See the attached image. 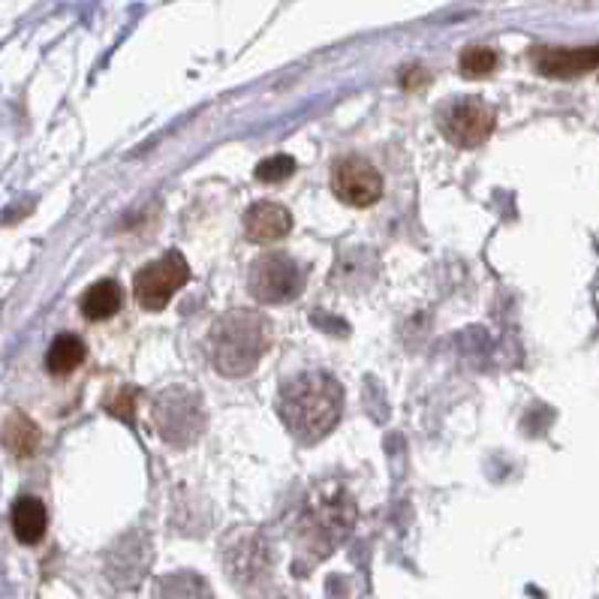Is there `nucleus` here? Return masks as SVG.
<instances>
[{
	"instance_id": "f257e3e1",
	"label": "nucleus",
	"mask_w": 599,
	"mask_h": 599,
	"mask_svg": "<svg viewBox=\"0 0 599 599\" xmlns=\"http://www.w3.org/2000/svg\"><path fill=\"white\" fill-rule=\"evenodd\" d=\"M340 410H344V389L335 377L323 371L298 374L281 389V419L286 431L302 443L323 440L338 425Z\"/></svg>"
},
{
	"instance_id": "9d476101",
	"label": "nucleus",
	"mask_w": 599,
	"mask_h": 599,
	"mask_svg": "<svg viewBox=\"0 0 599 599\" xmlns=\"http://www.w3.org/2000/svg\"><path fill=\"white\" fill-rule=\"evenodd\" d=\"M290 229H293V214L286 208L274 206V202H256L244 214V232L256 244L281 241Z\"/></svg>"
},
{
	"instance_id": "7ed1b4c3",
	"label": "nucleus",
	"mask_w": 599,
	"mask_h": 599,
	"mask_svg": "<svg viewBox=\"0 0 599 599\" xmlns=\"http://www.w3.org/2000/svg\"><path fill=\"white\" fill-rule=\"evenodd\" d=\"M151 419L157 434L169 446H190L206 431V407L197 389L187 386H169L154 398Z\"/></svg>"
},
{
	"instance_id": "9b49d317",
	"label": "nucleus",
	"mask_w": 599,
	"mask_h": 599,
	"mask_svg": "<svg viewBox=\"0 0 599 599\" xmlns=\"http://www.w3.org/2000/svg\"><path fill=\"white\" fill-rule=\"evenodd\" d=\"M12 530L15 539L22 545H36L49 530V513H45V503L40 497L24 494L19 501L12 503Z\"/></svg>"
},
{
	"instance_id": "20e7f679",
	"label": "nucleus",
	"mask_w": 599,
	"mask_h": 599,
	"mask_svg": "<svg viewBox=\"0 0 599 599\" xmlns=\"http://www.w3.org/2000/svg\"><path fill=\"white\" fill-rule=\"evenodd\" d=\"M353 527V503L344 494H326L311 503L302 524V545L311 548V557H326L332 548H338L340 539Z\"/></svg>"
},
{
	"instance_id": "f03ea898",
	"label": "nucleus",
	"mask_w": 599,
	"mask_h": 599,
	"mask_svg": "<svg viewBox=\"0 0 599 599\" xmlns=\"http://www.w3.org/2000/svg\"><path fill=\"white\" fill-rule=\"evenodd\" d=\"M211 361L223 377H248L269 353L272 328L256 311H232L211 328Z\"/></svg>"
},
{
	"instance_id": "f8f14e48",
	"label": "nucleus",
	"mask_w": 599,
	"mask_h": 599,
	"mask_svg": "<svg viewBox=\"0 0 599 599\" xmlns=\"http://www.w3.org/2000/svg\"><path fill=\"white\" fill-rule=\"evenodd\" d=\"M120 305H124L120 286L115 284V281H97L94 286H87L78 307H82V314H85L87 319L99 323V319H109V316L118 314Z\"/></svg>"
},
{
	"instance_id": "4468645a",
	"label": "nucleus",
	"mask_w": 599,
	"mask_h": 599,
	"mask_svg": "<svg viewBox=\"0 0 599 599\" xmlns=\"http://www.w3.org/2000/svg\"><path fill=\"white\" fill-rule=\"evenodd\" d=\"M154 599H214L197 572H172L157 581Z\"/></svg>"
},
{
	"instance_id": "6ab92c4d",
	"label": "nucleus",
	"mask_w": 599,
	"mask_h": 599,
	"mask_svg": "<svg viewBox=\"0 0 599 599\" xmlns=\"http://www.w3.org/2000/svg\"><path fill=\"white\" fill-rule=\"evenodd\" d=\"M428 82V73L425 70H419V66H413V70H403V85L407 87H419Z\"/></svg>"
},
{
	"instance_id": "0eeeda50",
	"label": "nucleus",
	"mask_w": 599,
	"mask_h": 599,
	"mask_svg": "<svg viewBox=\"0 0 599 599\" xmlns=\"http://www.w3.org/2000/svg\"><path fill=\"white\" fill-rule=\"evenodd\" d=\"M440 130L449 143L458 148H476L491 136L494 130V109L485 99L467 97L461 103H452L443 115H440Z\"/></svg>"
},
{
	"instance_id": "423d86ee",
	"label": "nucleus",
	"mask_w": 599,
	"mask_h": 599,
	"mask_svg": "<svg viewBox=\"0 0 599 599\" xmlns=\"http://www.w3.org/2000/svg\"><path fill=\"white\" fill-rule=\"evenodd\" d=\"M248 286L262 305H284L302 293V269L286 253H265L251 265Z\"/></svg>"
},
{
	"instance_id": "1a4fd4ad",
	"label": "nucleus",
	"mask_w": 599,
	"mask_h": 599,
	"mask_svg": "<svg viewBox=\"0 0 599 599\" xmlns=\"http://www.w3.org/2000/svg\"><path fill=\"white\" fill-rule=\"evenodd\" d=\"M536 73L548 78H576L599 70V45H581V49H536Z\"/></svg>"
},
{
	"instance_id": "ddd939ff",
	"label": "nucleus",
	"mask_w": 599,
	"mask_h": 599,
	"mask_svg": "<svg viewBox=\"0 0 599 599\" xmlns=\"http://www.w3.org/2000/svg\"><path fill=\"white\" fill-rule=\"evenodd\" d=\"M85 344L76 335H57L49 353H45V368H49L52 377H66V374L76 371L78 365L85 361Z\"/></svg>"
},
{
	"instance_id": "a211bd4d",
	"label": "nucleus",
	"mask_w": 599,
	"mask_h": 599,
	"mask_svg": "<svg viewBox=\"0 0 599 599\" xmlns=\"http://www.w3.org/2000/svg\"><path fill=\"white\" fill-rule=\"evenodd\" d=\"M133 403H136V392H133V389H124V392H118L115 403H112V413L118 416V419H124V422H133Z\"/></svg>"
},
{
	"instance_id": "f3484780",
	"label": "nucleus",
	"mask_w": 599,
	"mask_h": 599,
	"mask_svg": "<svg viewBox=\"0 0 599 599\" xmlns=\"http://www.w3.org/2000/svg\"><path fill=\"white\" fill-rule=\"evenodd\" d=\"M295 172V160L293 157H286V154H274L269 160H262L256 166V178L265 181V185H277V181H284L290 175Z\"/></svg>"
},
{
	"instance_id": "dca6fc26",
	"label": "nucleus",
	"mask_w": 599,
	"mask_h": 599,
	"mask_svg": "<svg viewBox=\"0 0 599 599\" xmlns=\"http://www.w3.org/2000/svg\"><path fill=\"white\" fill-rule=\"evenodd\" d=\"M458 66H461V76L464 78H485L497 70V52L485 49V45H473V49H464Z\"/></svg>"
},
{
	"instance_id": "39448f33",
	"label": "nucleus",
	"mask_w": 599,
	"mask_h": 599,
	"mask_svg": "<svg viewBox=\"0 0 599 599\" xmlns=\"http://www.w3.org/2000/svg\"><path fill=\"white\" fill-rule=\"evenodd\" d=\"M190 281V265L178 251H169L160 260L145 265L143 272L133 281V295L145 311H164L172 295Z\"/></svg>"
},
{
	"instance_id": "6e6552de",
	"label": "nucleus",
	"mask_w": 599,
	"mask_h": 599,
	"mask_svg": "<svg viewBox=\"0 0 599 599\" xmlns=\"http://www.w3.org/2000/svg\"><path fill=\"white\" fill-rule=\"evenodd\" d=\"M332 190L347 206L368 208L382 197V175L361 157H344L332 169Z\"/></svg>"
},
{
	"instance_id": "2eb2a0df",
	"label": "nucleus",
	"mask_w": 599,
	"mask_h": 599,
	"mask_svg": "<svg viewBox=\"0 0 599 599\" xmlns=\"http://www.w3.org/2000/svg\"><path fill=\"white\" fill-rule=\"evenodd\" d=\"M3 440L15 458H28L40 449V428L24 413H12L3 425Z\"/></svg>"
}]
</instances>
